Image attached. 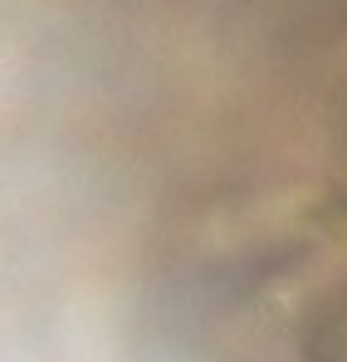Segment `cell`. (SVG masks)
<instances>
[{"label": "cell", "instance_id": "6da1fadb", "mask_svg": "<svg viewBox=\"0 0 347 362\" xmlns=\"http://www.w3.org/2000/svg\"><path fill=\"white\" fill-rule=\"evenodd\" d=\"M303 353L308 362H347V294H338L323 308V318L308 328Z\"/></svg>", "mask_w": 347, "mask_h": 362}, {"label": "cell", "instance_id": "7a4b0ae2", "mask_svg": "<svg viewBox=\"0 0 347 362\" xmlns=\"http://www.w3.org/2000/svg\"><path fill=\"white\" fill-rule=\"evenodd\" d=\"M338 108H343V127H347V78H343V103Z\"/></svg>", "mask_w": 347, "mask_h": 362}]
</instances>
